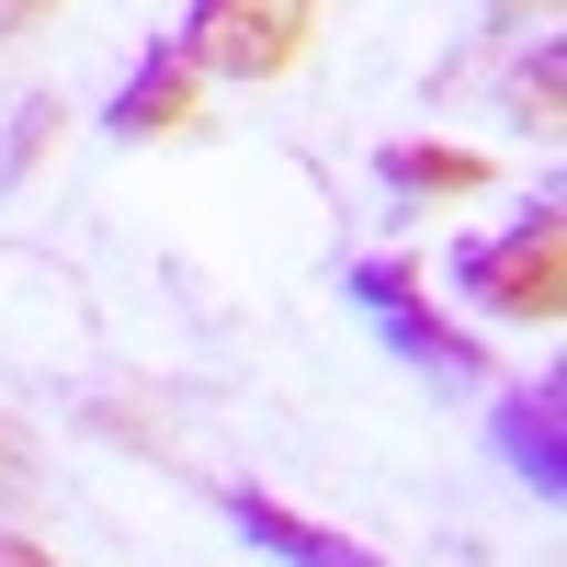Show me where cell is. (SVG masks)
<instances>
[{"label":"cell","mask_w":567,"mask_h":567,"mask_svg":"<svg viewBox=\"0 0 567 567\" xmlns=\"http://www.w3.org/2000/svg\"><path fill=\"white\" fill-rule=\"evenodd\" d=\"M454 296L477 318H499V329H556L567 318V216H556V194H534L488 239H465L454 250Z\"/></svg>","instance_id":"6da1fadb"},{"label":"cell","mask_w":567,"mask_h":567,"mask_svg":"<svg viewBox=\"0 0 567 567\" xmlns=\"http://www.w3.org/2000/svg\"><path fill=\"white\" fill-rule=\"evenodd\" d=\"M329 0H182V58H194L205 80H284L318 45Z\"/></svg>","instance_id":"7a4b0ae2"},{"label":"cell","mask_w":567,"mask_h":567,"mask_svg":"<svg viewBox=\"0 0 567 567\" xmlns=\"http://www.w3.org/2000/svg\"><path fill=\"white\" fill-rule=\"evenodd\" d=\"M352 307L386 329V352L420 363V374H465V386H488V341L443 307H420V261H352Z\"/></svg>","instance_id":"3957f363"},{"label":"cell","mask_w":567,"mask_h":567,"mask_svg":"<svg viewBox=\"0 0 567 567\" xmlns=\"http://www.w3.org/2000/svg\"><path fill=\"white\" fill-rule=\"evenodd\" d=\"M103 125L125 136V148H148V136H194V125H205V69L182 58V45H148L136 80L103 103Z\"/></svg>","instance_id":"277c9868"},{"label":"cell","mask_w":567,"mask_h":567,"mask_svg":"<svg viewBox=\"0 0 567 567\" xmlns=\"http://www.w3.org/2000/svg\"><path fill=\"white\" fill-rule=\"evenodd\" d=\"M488 432H499V454H511V465H523V488H534V499H556V488H567V374L499 386Z\"/></svg>","instance_id":"5b68a950"},{"label":"cell","mask_w":567,"mask_h":567,"mask_svg":"<svg viewBox=\"0 0 567 567\" xmlns=\"http://www.w3.org/2000/svg\"><path fill=\"white\" fill-rule=\"evenodd\" d=\"M216 511L239 523L272 567H386L374 545H352V534H329V523H307V511H284L272 488H216Z\"/></svg>","instance_id":"8992f818"},{"label":"cell","mask_w":567,"mask_h":567,"mask_svg":"<svg viewBox=\"0 0 567 567\" xmlns=\"http://www.w3.org/2000/svg\"><path fill=\"white\" fill-rule=\"evenodd\" d=\"M374 171H386V194H409V205H432V194H443V205H454V194H488V159H477V148H443V136H398Z\"/></svg>","instance_id":"52a82bcc"},{"label":"cell","mask_w":567,"mask_h":567,"mask_svg":"<svg viewBox=\"0 0 567 567\" xmlns=\"http://www.w3.org/2000/svg\"><path fill=\"white\" fill-rule=\"evenodd\" d=\"M556 91H567V45H556V34H534V58L511 69V114H523L534 136H556V125H567V114H556Z\"/></svg>","instance_id":"ba28073f"},{"label":"cell","mask_w":567,"mask_h":567,"mask_svg":"<svg viewBox=\"0 0 567 567\" xmlns=\"http://www.w3.org/2000/svg\"><path fill=\"white\" fill-rule=\"evenodd\" d=\"M23 488H34V432H23L12 409H0V511H12Z\"/></svg>","instance_id":"9c48e42d"},{"label":"cell","mask_w":567,"mask_h":567,"mask_svg":"<svg viewBox=\"0 0 567 567\" xmlns=\"http://www.w3.org/2000/svg\"><path fill=\"white\" fill-rule=\"evenodd\" d=\"M58 125H69L58 103H23V125H12V148H0V171L23 182V171H34V148H45V136H58Z\"/></svg>","instance_id":"30bf717a"},{"label":"cell","mask_w":567,"mask_h":567,"mask_svg":"<svg viewBox=\"0 0 567 567\" xmlns=\"http://www.w3.org/2000/svg\"><path fill=\"white\" fill-rule=\"evenodd\" d=\"M45 12H69V0H0V34H34Z\"/></svg>","instance_id":"8fae6325"},{"label":"cell","mask_w":567,"mask_h":567,"mask_svg":"<svg viewBox=\"0 0 567 567\" xmlns=\"http://www.w3.org/2000/svg\"><path fill=\"white\" fill-rule=\"evenodd\" d=\"M0 567H58V556H45L34 534H12V523H0Z\"/></svg>","instance_id":"7c38bea8"},{"label":"cell","mask_w":567,"mask_h":567,"mask_svg":"<svg viewBox=\"0 0 567 567\" xmlns=\"http://www.w3.org/2000/svg\"><path fill=\"white\" fill-rule=\"evenodd\" d=\"M499 23H556V0H488Z\"/></svg>","instance_id":"4fadbf2b"}]
</instances>
